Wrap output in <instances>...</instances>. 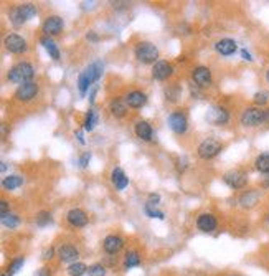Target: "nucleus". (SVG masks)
<instances>
[{"mask_svg":"<svg viewBox=\"0 0 269 276\" xmlns=\"http://www.w3.org/2000/svg\"><path fill=\"white\" fill-rule=\"evenodd\" d=\"M33 76H35V70L28 61H20L15 66H12L10 71H8V79L12 83L20 84V86L25 83H30Z\"/></svg>","mask_w":269,"mask_h":276,"instance_id":"nucleus-1","label":"nucleus"},{"mask_svg":"<svg viewBox=\"0 0 269 276\" xmlns=\"http://www.w3.org/2000/svg\"><path fill=\"white\" fill-rule=\"evenodd\" d=\"M135 58H137L140 63H157L159 58V50L155 48V45L149 43V41H140V43L135 46Z\"/></svg>","mask_w":269,"mask_h":276,"instance_id":"nucleus-2","label":"nucleus"},{"mask_svg":"<svg viewBox=\"0 0 269 276\" xmlns=\"http://www.w3.org/2000/svg\"><path fill=\"white\" fill-rule=\"evenodd\" d=\"M35 15H36V7L33 3H23V5H18L10 12V20L15 27H20Z\"/></svg>","mask_w":269,"mask_h":276,"instance_id":"nucleus-3","label":"nucleus"},{"mask_svg":"<svg viewBox=\"0 0 269 276\" xmlns=\"http://www.w3.org/2000/svg\"><path fill=\"white\" fill-rule=\"evenodd\" d=\"M264 122V111L259 108H246L241 114V124L248 127H256Z\"/></svg>","mask_w":269,"mask_h":276,"instance_id":"nucleus-4","label":"nucleus"},{"mask_svg":"<svg viewBox=\"0 0 269 276\" xmlns=\"http://www.w3.org/2000/svg\"><path fill=\"white\" fill-rule=\"evenodd\" d=\"M221 142L216 141V139H205L202 142L200 146H198V156L202 157V159H213L215 156L220 154L221 151Z\"/></svg>","mask_w":269,"mask_h":276,"instance_id":"nucleus-5","label":"nucleus"},{"mask_svg":"<svg viewBox=\"0 0 269 276\" xmlns=\"http://www.w3.org/2000/svg\"><path fill=\"white\" fill-rule=\"evenodd\" d=\"M223 180L231 189H243L244 185L248 184V175L246 172H243V170L235 169V170H228V172L223 175Z\"/></svg>","mask_w":269,"mask_h":276,"instance_id":"nucleus-6","label":"nucleus"},{"mask_svg":"<svg viewBox=\"0 0 269 276\" xmlns=\"http://www.w3.org/2000/svg\"><path fill=\"white\" fill-rule=\"evenodd\" d=\"M168 126H170V129L173 132H177V134H183V132L187 131V127H188L187 116L182 111L172 113L170 116H168Z\"/></svg>","mask_w":269,"mask_h":276,"instance_id":"nucleus-7","label":"nucleus"},{"mask_svg":"<svg viewBox=\"0 0 269 276\" xmlns=\"http://www.w3.org/2000/svg\"><path fill=\"white\" fill-rule=\"evenodd\" d=\"M36 93H38V84L36 83H25L22 84V86H18V89L15 91V98L18 101H32L33 98L36 96Z\"/></svg>","mask_w":269,"mask_h":276,"instance_id":"nucleus-8","label":"nucleus"},{"mask_svg":"<svg viewBox=\"0 0 269 276\" xmlns=\"http://www.w3.org/2000/svg\"><path fill=\"white\" fill-rule=\"evenodd\" d=\"M228 119H230V113L226 111L225 108H221V106L211 108L208 111V114H206V121L211 122V124H216V126L226 124Z\"/></svg>","mask_w":269,"mask_h":276,"instance_id":"nucleus-9","label":"nucleus"},{"mask_svg":"<svg viewBox=\"0 0 269 276\" xmlns=\"http://www.w3.org/2000/svg\"><path fill=\"white\" fill-rule=\"evenodd\" d=\"M5 48L8 51H12V53H17L20 55L23 51H27V41L23 40L20 35H15V33H12V35H8L5 38Z\"/></svg>","mask_w":269,"mask_h":276,"instance_id":"nucleus-10","label":"nucleus"},{"mask_svg":"<svg viewBox=\"0 0 269 276\" xmlns=\"http://www.w3.org/2000/svg\"><path fill=\"white\" fill-rule=\"evenodd\" d=\"M172 73H173L172 65L164 60H159L152 68V76H154V79H157V81H164V79H167Z\"/></svg>","mask_w":269,"mask_h":276,"instance_id":"nucleus-11","label":"nucleus"},{"mask_svg":"<svg viewBox=\"0 0 269 276\" xmlns=\"http://www.w3.org/2000/svg\"><path fill=\"white\" fill-rule=\"evenodd\" d=\"M193 81H195L200 88L210 86L211 84V71L206 68V66H198V68L193 70Z\"/></svg>","mask_w":269,"mask_h":276,"instance_id":"nucleus-12","label":"nucleus"},{"mask_svg":"<svg viewBox=\"0 0 269 276\" xmlns=\"http://www.w3.org/2000/svg\"><path fill=\"white\" fill-rule=\"evenodd\" d=\"M63 30V18L60 17H48L43 23V33L45 37H50V35H58V33Z\"/></svg>","mask_w":269,"mask_h":276,"instance_id":"nucleus-13","label":"nucleus"},{"mask_svg":"<svg viewBox=\"0 0 269 276\" xmlns=\"http://www.w3.org/2000/svg\"><path fill=\"white\" fill-rule=\"evenodd\" d=\"M102 71H104V65H102V61H94V63H91L86 70L83 71V75L86 76L88 81L93 84L102 76Z\"/></svg>","mask_w":269,"mask_h":276,"instance_id":"nucleus-14","label":"nucleus"},{"mask_svg":"<svg viewBox=\"0 0 269 276\" xmlns=\"http://www.w3.org/2000/svg\"><path fill=\"white\" fill-rule=\"evenodd\" d=\"M216 225H218V222H216V218L211 215V213H202V215L197 218V227L205 233L216 230Z\"/></svg>","mask_w":269,"mask_h":276,"instance_id":"nucleus-15","label":"nucleus"},{"mask_svg":"<svg viewBox=\"0 0 269 276\" xmlns=\"http://www.w3.org/2000/svg\"><path fill=\"white\" fill-rule=\"evenodd\" d=\"M215 50L218 51L220 55L230 56V55L236 53L238 45H236V41L231 40V38H223V40H220V41H216L215 43Z\"/></svg>","mask_w":269,"mask_h":276,"instance_id":"nucleus-16","label":"nucleus"},{"mask_svg":"<svg viewBox=\"0 0 269 276\" xmlns=\"http://www.w3.org/2000/svg\"><path fill=\"white\" fill-rule=\"evenodd\" d=\"M66 218H68V222L76 228L88 225V215L81 210V208H71V210L68 212V215H66Z\"/></svg>","mask_w":269,"mask_h":276,"instance_id":"nucleus-17","label":"nucleus"},{"mask_svg":"<svg viewBox=\"0 0 269 276\" xmlns=\"http://www.w3.org/2000/svg\"><path fill=\"white\" fill-rule=\"evenodd\" d=\"M58 256L61 261H65V263H74L79 256V251L74 248L73 245H61L58 250Z\"/></svg>","mask_w":269,"mask_h":276,"instance_id":"nucleus-18","label":"nucleus"},{"mask_svg":"<svg viewBox=\"0 0 269 276\" xmlns=\"http://www.w3.org/2000/svg\"><path fill=\"white\" fill-rule=\"evenodd\" d=\"M102 246H104L106 253L116 255L117 251H121V248L124 246V240H122L121 237L109 235V237H106V238H104V243H102Z\"/></svg>","mask_w":269,"mask_h":276,"instance_id":"nucleus-19","label":"nucleus"},{"mask_svg":"<svg viewBox=\"0 0 269 276\" xmlns=\"http://www.w3.org/2000/svg\"><path fill=\"white\" fill-rule=\"evenodd\" d=\"M111 180H112V184H114V187H116L117 190H124V189L127 187V185H129V179L126 177L124 170L119 169V167H116L114 170H112Z\"/></svg>","mask_w":269,"mask_h":276,"instance_id":"nucleus-20","label":"nucleus"},{"mask_svg":"<svg viewBox=\"0 0 269 276\" xmlns=\"http://www.w3.org/2000/svg\"><path fill=\"white\" fill-rule=\"evenodd\" d=\"M126 103L129 104L131 108H142L145 103H147V96L142 91H132L126 96Z\"/></svg>","mask_w":269,"mask_h":276,"instance_id":"nucleus-21","label":"nucleus"},{"mask_svg":"<svg viewBox=\"0 0 269 276\" xmlns=\"http://www.w3.org/2000/svg\"><path fill=\"white\" fill-rule=\"evenodd\" d=\"M135 136L142 141H150L152 139V127H150L149 122L145 121H139L135 124Z\"/></svg>","mask_w":269,"mask_h":276,"instance_id":"nucleus-22","label":"nucleus"},{"mask_svg":"<svg viewBox=\"0 0 269 276\" xmlns=\"http://www.w3.org/2000/svg\"><path fill=\"white\" fill-rule=\"evenodd\" d=\"M259 200V192L258 190H248L246 194L241 195V198H239V203H241V207L244 208H251L258 203Z\"/></svg>","mask_w":269,"mask_h":276,"instance_id":"nucleus-23","label":"nucleus"},{"mask_svg":"<svg viewBox=\"0 0 269 276\" xmlns=\"http://www.w3.org/2000/svg\"><path fill=\"white\" fill-rule=\"evenodd\" d=\"M109 111L112 116L116 118H124L126 113H127V108H126V103L122 101L121 98H114L109 104Z\"/></svg>","mask_w":269,"mask_h":276,"instance_id":"nucleus-24","label":"nucleus"},{"mask_svg":"<svg viewBox=\"0 0 269 276\" xmlns=\"http://www.w3.org/2000/svg\"><path fill=\"white\" fill-rule=\"evenodd\" d=\"M41 45H43V48L46 50V53H48L51 58L53 60H58L60 58V50H58V46H56V43L53 40H51L50 37H43L41 38Z\"/></svg>","mask_w":269,"mask_h":276,"instance_id":"nucleus-25","label":"nucleus"},{"mask_svg":"<svg viewBox=\"0 0 269 276\" xmlns=\"http://www.w3.org/2000/svg\"><path fill=\"white\" fill-rule=\"evenodd\" d=\"M2 185L7 190H15L23 185V177H20V175H8V177L2 180Z\"/></svg>","mask_w":269,"mask_h":276,"instance_id":"nucleus-26","label":"nucleus"},{"mask_svg":"<svg viewBox=\"0 0 269 276\" xmlns=\"http://www.w3.org/2000/svg\"><path fill=\"white\" fill-rule=\"evenodd\" d=\"M139 265H140V256H139L137 251H127L126 261H124L126 270H131V268H134V266H139Z\"/></svg>","mask_w":269,"mask_h":276,"instance_id":"nucleus-27","label":"nucleus"},{"mask_svg":"<svg viewBox=\"0 0 269 276\" xmlns=\"http://www.w3.org/2000/svg\"><path fill=\"white\" fill-rule=\"evenodd\" d=\"M254 164H256V169L259 170V172L269 174V152L258 156V159H256V162Z\"/></svg>","mask_w":269,"mask_h":276,"instance_id":"nucleus-28","label":"nucleus"},{"mask_svg":"<svg viewBox=\"0 0 269 276\" xmlns=\"http://www.w3.org/2000/svg\"><path fill=\"white\" fill-rule=\"evenodd\" d=\"M98 124V113L94 109H89L86 114V119H84V129L86 131H93Z\"/></svg>","mask_w":269,"mask_h":276,"instance_id":"nucleus-29","label":"nucleus"},{"mask_svg":"<svg viewBox=\"0 0 269 276\" xmlns=\"http://www.w3.org/2000/svg\"><path fill=\"white\" fill-rule=\"evenodd\" d=\"M2 223H3V227L13 230V228H17L18 225H20V217L15 215V213H8V215L2 217Z\"/></svg>","mask_w":269,"mask_h":276,"instance_id":"nucleus-30","label":"nucleus"},{"mask_svg":"<svg viewBox=\"0 0 269 276\" xmlns=\"http://www.w3.org/2000/svg\"><path fill=\"white\" fill-rule=\"evenodd\" d=\"M69 276H83L84 273H88V266L84 263H71L68 268Z\"/></svg>","mask_w":269,"mask_h":276,"instance_id":"nucleus-31","label":"nucleus"},{"mask_svg":"<svg viewBox=\"0 0 269 276\" xmlns=\"http://www.w3.org/2000/svg\"><path fill=\"white\" fill-rule=\"evenodd\" d=\"M23 263H25V260H23V256H18V258H15L10 263V266H8V276H13L17 275L18 271H20V268L23 266Z\"/></svg>","mask_w":269,"mask_h":276,"instance_id":"nucleus-32","label":"nucleus"},{"mask_svg":"<svg viewBox=\"0 0 269 276\" xmlns=\"http://www.w3.org/2000/svg\"><path fill=\"white\" fill-rule=\"evenodd\" d=\"M145 213L150 217V218H159V220H164L165 215H164V212H160L155 208V205H150V203H145Z\"/></svg>","mask_w":269,"mask_h":276,"instance_id":"nucleus-33","label":"nucleus"},{"mask_svg":"<svg viewBox=\"0 0 269 276\" xmlns=\"http://www.w3.org/2000/svg\"><path fill=\"white\" fill-rule=\"evenodd\" d=\"M48 223H51L50 212H40L38 215H36V225L38 227H46Z\"/></svg>","mask_w":269,"mask_h":276,"instance_id":"nucleus-34","label":"nucleus"},{"mask_svg":"<svg viewBox=\"0 0 269 276\" xmlns=\"http://www.w3.org/2000/svg\"><path fill=\"white\" fill-rule=\"evenodd\" d=\"M88 273H89V276H104V275H106V268H104L102 265L96 263V265L89 266V268H88Z\"/></svg>","mask_w":269,"mask_h":276,"instance_id":"nucleus-35","label":"nucleus"},{"mask_svg":"<svg viewBox=\"0 0 269 276\" xmlns=\"http://www.w3.org/2000/svg\"><path fill=\"white\" fill-rule=\"evenodd\" d=\"M89 86H91V83H89L88 79H86V76H84V75L81 73V75H79V78H78V88H79V93H81L83 96H84V94H86V91L89 89Z\"/></svg>","mask_w":269,"mask_h":276,"instance_id":"nucleus-36","label":"nucleus"},{"mask_svg":"<svg viewBox=\"0 0 269 276\" xmlns=\"http://www.w3.org/2000/svg\"><path fill=\"white\" fill-rule=\"evenodd\" d=\"M269 101V93L268 91H258L254 94V103L258 104V106H264Z\"/></svg>","mask_w":269,"mask_h":276,"instance_id":"nucleus-37","label":"nucleus"},{"mask_svg":"<svg viewBox=\"0 0 269 276\" xmlns=\"http://www.w3.org/2000/svg\"><path fill=\"white\" fill-rule=\"evenodd\" d=\"M178 93H180V89H178L177 86L175 88H168L167 91H165V94H167V99H170V101H175V99L178 98Z\"/></svg>","mask_w":269,"mask_h":276,"instance_id":"nucleus-38","label":"nucleus"},{"mask_svg":"<svg viewBox=\"0 0 269 276\" xmlns=\"http://www.w3.org/2000/svg\"><path fill=\"white\" fill-rule=\"evenodd\" d=\"M89 160H91V154H89V152H84V154L79 157V165H81V167H88Z\"/></svg>","mask_w":269,"mask_h":276,"instance_id":"nucleus-39","label":"nucleus"},{"mask_svg":"<svg viewBox=\"0 0 269 276\" xmlns=\"http://www.w3.org/2000/svg\"><path fill=\"white\" fill-rule=\"evenodd\" d=\"M8 202L7 200H2L0 202V217H5V215H8Z\"/></svg>","mask_w":269,"mask_h":276,"instance_id":"nucleus-40","label":"nucleus"},{"mask_svg":"<svg viewBox=\"0 0 269 276\" xmlns=\"http://www.w3.org/2000/svg\"><path fill=\"white\" fill-rule=\"evenodd\" d=\"M159 202H160V195L159 194H150L149 195V202L147 203H150V205H157Z\"/></svg>","mask_w":269,"mask_h":276,"instance_id":"nucleus-41","label":"nucleus"},{"mask_svg":"<svg viewBox=\"0 0 269 276\" xmlns=\"http://www.w3.org/2000/svg\"><path fill=\"white\" fill-rule=\"evenodd\" d=\"M35 276H51V273H50L48 268H40V270L35 273Z\"/></svg>","mask_w":269,"mask_h":276,"instance_id":"nucleus-42","label":"nucleus"},{"mask_svg":"<svg viewBox=\"0 0 269 276\" xmlns=\"http://www.w3.org/2000/svg\"><path fill=\"white\" fill-rule=\"evenodd\" d=\"M241 56H243V60H246V61H253V56H251V53H249L248 50H241Z\"/></svg>","mask_w":269,"mask_h":276,"instance_id":"nucleus-43","label":"nucleus"},{"mask_svg":"<svg viewBox=\"0 0 269 276\" xmlns=\"http://www.w3.org/2000/svg\"><path fill=\"white\" fill-rule=\"evenodd\" d=\"M51 256H53V248H48V250L43 251V258H45V260H50Z\"/></svg>","mask_w":269,"mask_h":276,"instance_id":"nucleus-44","label":"nucleus"},{"mask_svg":"<svg viewBox=\"0 0 269 276\" xmlns=\"http://www.w3.org/2000/svg\"><path fill=\"white\" fill-rule=\"evenodd\" d=\"M86 38H88L89 41H98V40H99V37L96 35V33H93V32H89Z\"/></svg>","mask_w":269,"mask_h":276,"instance_id":"nucleus-45","label":"nucleus"},{"mask_svg":"<svg viewBox=\"0 0 269 276\" xmlns=\"http://www.w3.org/2000/svg\"><path fill=\"white\" fill-rule=\"evenodd\" d=\"M76 137H78V141L81 142V144H84V137H83V132H81V131L76 132Z\"/></svg>","mask_w":269,"mask_h":276,"instance_id":"nucleus-46","label":"nucleus"},{"mask_svg":"<svg viewBox=\"0 0 269 276\" xmlns=\"http://www.w3.org/2000/svg\"><path fill=\"white\" fill-rule=\"evenodd\" d=\"M264 122H266V124H269V108L266 109V111H264Z\"/></svg>","mask_w":269,"mask_h":276,"instance_id":"nucleus-47","label":"nucleus"},{"mask_svg":"<svg viewBox=\"0 0 269 276\" xmlns=\"http://www.w3.org/2000/svg\"><path fill=\"white\" fill-rule=\"evenodd\" d=\"M263 184H264V187H269V175H268L266 179H264V182H263Z\"/></svg>","mask_w":269,"mask_h":276,"instance_id":"nucleus-48","label":"nucleus"},{"mask_svg":"<svg viewBox=\"0 0 269 276\" xmlns=\"http://www.w3.org/2000/svg\"><path fill=\"white\" fill-rule=\"evenodd\" d=\"M266 79H268V83H269V70H268V73H266Z\"/></svg>","mask_w":269,"mask_h":276,"instance_id":"nucleus-49","label":"nucleus"},{"mask_svg":"<svg viewBox=\"0 0 269 276\" xmlns=\"http://www.w3.org/2000/svg\"><path fill=\"white\" fill-rule=\"evenodd\" d=\"M2 276H8V275H2Z\"/></svg>","mask_w":269,"mask_h":276,"instance_id":"nucleus-50","label":"nucleus"},{"mask_svg":"<svg viewBox=\"0 0 269 276\" xmlns=\"http://www.w3.org/2000/svg\"><path fill=\"white\" fill-rule=\"evenodd\" d=\"M233 276H236V275H233Z\"/></svg>","mask_w":269,"mask_h":276,"instance_id":"nucleus-51","label":"nucleus"}]
</instances>
